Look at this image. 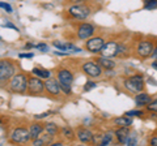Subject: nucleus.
I'll return each instance as SVG.
<instances>
[{
    "instance_id": "obj_38",
    "label": "nucleus",
    "mask_w": 157,
    "mask_h": 146,
    "mask_svg": "<svg viewBox=\"0 0 157 146\" xmlns=\"http://www.w3.org/2000/svg\"><path fill=\"white\" fill-rule=\"evenodd\" d=\"M25 48L26 50H29V48H36V45H33V43H28V45H25Z\"/></svg>"
},
{
    "instance_id": "obj_22",
    "label": "nucleus",
    "mask_w": 157,
    "mask_h": 146,
    "mask_svg": "<svg viewBox=\"0 0 157 146\" xmlns=\"http://www.w3.org/2000/svg\"><path fill=\"white\" fill-rule=\"evenodd\" d=\"M45 130L47 132V134H51L54 137V136L58 134V132H59V126L55 123H47L45 125Z\"/></svg>"
},
{
    "instance_id": "obj_12",
    "label": "nucleus",
    "mask_w": 157,
    "mask_h": 146,
    "mask_svg": "<svg viewBox=\"0 0 157 146\" xmlns=\"http://www.w3.org/2000/svg\"><path fill=\"white\" fill-rule=\"evenodd\" d=\"M45 87L47 89V91L50 93L51 95H59L62 93V89H60V85L59 82L55 80H47L45 82Z\"/></svg>"
},
{
    "instance_id": "obj_20",
    "label": "nucleus",
    "mask_w": 157,
    "mask_h": 146,
    "mask_svg": "<svg viewBox=\"0 0 157 146\" xmlns=\"http://www.w3.org/2000/svg\"><path fill=\"white\" fill-rule=\"evenodd\" d=\"M113 123H114L117 126H130L132 124V118H130V116H119V118H115L114 120H113Z\"/></svg>"
},
{
    "instance_id": "obj_37",
    "label": "nucleus",
    "mask_w": 157,
    "mask_h": 146,
    "mask_svg": "<svg viewBox=\"0 0 157 146\" xmlns=\"http://www.w3.org/2000/svg\"><path fill=\"white\" fill-rule=\"evenodd\" d=\"M70 2L73 4H82V3H85V0H70Z\"/></svg>"
},
{
    "instance_id": "obj_31",
    "label": "nucleus",
    "mask_w": 157,
    "mask_h": 146,
    "mask_svg": "<svg viewBox=\"0 0 157 146\" xmlns=\"http://www.w3.org/2000/svg\"><path fill=\"white\" fill-rule=\"evenodd\" d=\"M36 48L39 51H42V52L48 51V46L46 45V43H38V45H36Z\"/></svg>"
},
{
    "instance_id": "obj_21",
    "label": "nucleus",
    "mask_w": 157,
    "mask_h": 146,
    "mask_svg": "<svg viewBox=\"0 0 157 146\" xmlns=\"http://www.w3.org/2000/svg\"><path fill=\"white\" fill-rule=\"evenodd\" d=\"M33 73L37 77H39V78H50V76H51V72L50 71H47V69H39V68H34Z\"/></svg>"
},
{
    "instance_id": "obj_39",
    "label": "nucleus",
    "mask_w": 157,
    "mask_h": 146,
    "mask_svg": "<svg viewBox=\"0 0 157 146\" xmlns=\"http://www.w3.org/2000/svg\"><path fill=\"white\" fill-rule=\"evenodd\" d=\"M152 68H155V69H157V61L152 63Z\"/></svg>"
},
{
    "instance_id": "obj_13",
    "label": "nucleus",
    "mask_w": 157,
    "mask_h": 146,
    "mask_svg": "<svg viewBox=\"0 0 157 146\" xmlns=\"http://www.w3.org/2000/svg\"><path fill=\"white\" fill-rule=\"evenodd\" d=\"M77 138L78 141H81L82 144H88V142H92V140H93V134L89 129H85V128H80L77 130Z\"/></svg>"
},
{
    "instance_id": "obj_35",
    "label": "nucleus",
    "mask_w": 157,
    "mask_h": 146,
    "mask_svg": "<svg viewBox=\"0 0 157 146\" xmlns=\"http://www.w3.org/2000/svg\"><path fill=\"white\" fill-rule=\"evenodd\" d=\"M151 145H153V146H157V136H155V137H152V140H151V142H149Z\"/></svg>"
},
{
    "instance_id": "obj_36",
    "label": "nucleus",
    "mask_w": 157,
    "mask_h": 146,
    "mask_svg": "<svg viewBox=\"0 0 157 146\" xmlns=\"http://www.w3.org/2000/svg\"><path fill=\"white\" fill-rule=\"evenodd\" d=\"M152 57H153L155 60H157V47L153 48V52H152Z\"/></svg>"
},
{
    "instance_id": "obj_19",
    "label": "nucleus",
    "mask_w": 157,
    "mask_h": 146,
    "mask_svg": "<svg viewBox=\"0 0 157 146\" xmlns=\"http://www.w3.org/2000/svg\"><path fill=\"white\" fill-rule=\"evenodd\" d=\"M45 130V126L41 125V124H32L30 125V129H29V132H30V136H32V140H36L38 138L39 136L42 134V132Z\"/></svg>"
},
{
    "instance_id": "obj_27",
    "label": "nucleus",
    "mask_w": 157,
    "mask_h": 146,
    "mask_svg": "<svg viewBox=\"0 0 157 146\" xmlns=\"http://www.w3.org/2000/svg\"><path fill=\"white\" fill-rule=\"evenodd\" d=\"M143 111H140V110H131V111H127L126 115L127 116H130V118H132V116H143Z\"/></svg>"
},
{
    "instance_id": "obj_17",
    "label": "nucleus",
    "mask_w": 157,
    "mask_h": 146,
    "mask_svg": "<svg viewBox=\"0 0 157 146\" xmlns=\"http://www.w3.org/2000/svg\"><path fill=\"white\" fill-rule=\"evenodd\" d=\"M151 100H152L151 97L148 94H145V93H141V91L135 97V103H136V106H139V107L148 106V103Z\"/></svg>"
},
{
    "instance_id": "obj_24",
    "label": "nucleus",
    "mask_w": 157,
    "mask_h": 146,
    "mask_svg": "<svg viewBox=\"0 0 157 146\" xmlns=\"http://www.w3.org/2000/svg\"><path fill=\"white\" fill-rule=\"evenodd\" d=\"M111 141H113L111 133H106V134H104V137L101 138V145L102 146H107V145L111 144Z\"/></svg>"
},
{
    "instance_id": "obj_14",
    "label": "nucleus",
    "mask_w": 157,
    "mask_h": 146,
    "mask_svg": "<svg viewBox=\"0 0 157 146\" xmlns=\"http://www.w3.org/2000/svg\"><path fill=\"white\" fill-rule=\"evenodd\" d=\"M52 45H54V47H56V48H59V50H62V51H75V52H80L81 51L78 47L73 46L72 43H68V42H59V41L56 42V41H54Z\"/></svg>"
},
{
    "instance_id": "obj_29",
    "label": "nucleus",
    "mask_w": 157,
    "mask_h": 146,
    "mask_svg": "<svg viewBox=\"0 0 157 146\" xmlns=\"http://www.w3.org/2000/svg\"><path fill=\"white\" fill-rule=\"evenodd\" d=\"M59 85H60V89L64 94H71V85L63 84V82H59Z\"/></svg>"
},
{
    "instance_id": "obj_10",
    "label": "nucleus",
    "mask_w": 157,
    "mask_h": 146,
    "mask_svg": "<svg viewBox=\"0 0 157 146\" xmlns=\"http://www.w3.org/2000/svg\"><path fill=\"white\" fill-rule=\"evenodd\" d=\"M43 89H45V84L41 81L38 77H30L28 84V90L30 91V94H41Z\"/></svg>"
},
{
    "instance_id": "obj_5",
    "label": "nucleus",
    "mask_w": 157,
    "mask_h": 146,
    "mask_svg": "<svg viewBox=\"0 0 157 146\" xmlns=\"http://www.w3.org/2000/svg\"><path fill=\"white\" fill-rule=\"evenodd\" d=\"M30 140H32L30 132L25 128H16L11 136V141L12 142H16V144H26L28 141H30Z\"/></svg>"
},
{
    "instance_id": "obj_28",
    "label": "nucleus",
    "mask_w": 157,
    "mask_h": 146,
    "mask_svg": "<svg viewBox=\"0 0 157 146\" xmlns=\"http://www.w3.org/2000/svg\"><path fill=\"white\" fill-rule=\"evenodd\" d=\"M96 86H97L96 82H93V81H88L86 84L84 85V91H85V93H88V91H90L92 89H94Z\"/></svg>"
},
{
    "instance_id": "obj_6",
    "label": "nucleus",
    "mask_w": 157,
    "mask_h": 146,
    "mask_svg": "<svg viewBox=\"0 0 157 146\" xmlns=\"http://www.w3.org/2000/svg\"><path fill=\"white\" fill-rule=\"evenodd\" d=\"M104 45H105L104 38L96 37V38H90V39L85 43V47H86V50L89 51V52H92V53H97V52H101V50H102V47H104Z\"/></svg>"
},
{
    "instance_id": "obj_11",
    "label": "nucleus",
    "mask_w": 157,
    "mask_h": 146,
    "mask_svg": "<svg viewBox=\"0 0 157 146\" xmlns=\"http://www.w3.org/2000/svg\"><path fill=\"white\" fill-rule=\"evenodd\" d=\"M93 34H94V26H93L92 24L84 22L77 29V37L80 38V39H89Z\"/></svg>"
},
{
    "instance_id": "obj_30",
    "label": "nucleus",
    "mask_w": 157,
    "mask_h": 146,
    "mask_svg": "<svg viewBox=\"0 0 157 146\" xmlns=\"http://www.w3.org/2000/svg\"><path fill=\"white\" fill-rule=\"evenodd\" d=\"M0 8H3L4 11L7 12V13H12V11H13L12 7L9 5L8 3H4V2H0Z\"/></svg>"
},
{
    "instance_id": "obj_3",
    "label": "nucleus",
    "mask_w": 157,
    "mask_h": 146,
    "mask_svg": "<svg viewBox=\"0 0 157 146\" xmlns=\"http://www.w3.org/2000/svg\"><path fill=\"white\" fill-rule=\"evenodd\" d=\"M68 13H70L73 18L84 20V18L89 17L90 9H89V7L84 5V3L82 4H73V5H71L70 8H68Z\"/></svg>"
},
{
    "instance_id": "obj_40",
    "label": "nucleus",
    "mask_w": 157,
    "mask_h": 146,
    "mask_svg": "<svg viewBox=\"0 0 157 146\" xmlns=\"http://www.w3.org/2000/svg\"><path fill=\"white\" fill-rule=\"evenodd\" d=\"M62 145H63L62 142H55V144H52L51 146H62Z\"/></svg>"
},
{
    "instance_id": "obj_18",
    "label": "nucleus",
    "mask_w": 157,
    "mask_h": 146,
    "mask_svg": "<svg viewBox=\"0 0 157 146\" xmlns=\"http://www.w3.org/2000/svg\"><path fill=\"white\" fill-rule=\"evenodd\" d=\"M97 63L100 64L102 68H105V69L110 71V69H114L115 67V63L111 60V57H105V56H101L97 59Z\"/></svg>"
},
{
    "instance_id": "obj_26",
    "label": "nucleus",
    "mask_w": 157,
    "mask_h": 146,
    "mask_svg": "<svg viewBox=\"0 0 157 146\" xmlns=\"http://www.w3.org/2000/svg\"><path fill=\"white\" fill-rule=\"evenodd\" d=\"M147 108H148V111H151V112H157V98L151 100L148 106H147Z\"/></svg>"
},
{
    "instance_id": "obj_32",
    "label": "nucleus",
    "mask_w": 157,
    "mask_h": 146,
    "mask_svg": "<svg viewBox=\"0 0 157 146\" xmlns=\"http://www.w3.org/2000/svg\"><path fill=\"white\" fill-rule=\"evenodd\" d=\"M52 114V111H47V112H43V114H39V115H36V119H43V118H46V116L48 115H51Z\"/></svg>"
},
{
    "instance_id": "obj_4",
    "label": "nucleus",
    "mask_w": 157,
    "mask_h": 146,
    "mask_svg": "<svg viewBox=\"0 0 157 146\" xmlns=\"http://www.w3.org/2000/svg\"><path fill=\"white\" fill-rule=\"evenodd\" d=\"M16 68L9 60H0V81L6 82L14 76Z\"/></svg>"
},
{
    "instance_id": "obj_41",
    "label": "nucleus",
    "mask_w": 157,
    "mask_h": 146,
    "mask_svg": "<svg viewBox=\"0 0 157 146\" xmlns=\"http://www.w3.org/2000/svg\"><path fill=\"white\" fill-rule=\"evenodd\" d=\"M0 123H2V119H0Z\"/></svg>"
},
{
    "instance_id": "obj_2",
    "label": "nucleus",
    "mask_w": 157,
    "mask_h": 146,
    "mask_svg": "<svg viewBox=\"0 0 157 146\" xmlns=\"http://www.w3.org/2000/svg\"><path fill=\"white\" fill-rule=\"evenodd\" d=\"M124 86H126L127 90L131 91V93H140V91H143V89H144L143 76L135 75V76L130 77V78H127L124 81Z\"/></svg>"
},
{
    "instance_id": "obj_9",
    "label": "nucleus",
    "mask_w": 157,
    "mask_h": 146,
    "mask_svg": "<svg viewBox=\"0 0 157 146\" xmlns=\"http://www.w3.org/2000/svg\"><path fill=\"white\" fill-rule=\"evenodd\" d=\"M82 72L89 77H100L102 73V69H101L100 64H96V63H93V61H88L82 65Z\"/></svg>"
},
{
    "instance_id": "obj_1",
    "label": "nucleus",
    "mask_w": 157,
    "mask_h": 146,
    "mask_svg": "<svg viewBox=\"0 0 157 146\" xmlns=\"http://www.w3.org/2000/svg\"><path fill=\"white\" fill-rule=\"evenodd\" d=\"M28 84H29V78H26L25 75H14L11 82H9V86H11V90L13 93H25L28 89Z\"/></svg>"
},
{
    "instance_id": "obj_23",
    "label": "nucleus",
    "mask_w": 157,
    "mask_h": 146,
    "mask_svg": "<svg viewBox=\"0 0 157 146\" xmlns=\"http://www.w3.org/2000/svg\"><path fill=\"white\" fill-rule=\"evenodd\" d=\"M143 3H144V9H147V11L157 9V0H143Z\"/></svg>"
},
{
    "instance_id": "obj_33",
    "label": "nucleus",
    "mask_w": 157,
    "mask_h": 146,
    "mask_svg": "<svg viewBox=\"0 0 157 146\" xmlns=\"http://www.w3.org/2000/svg\"><path fill=\"white\" fill-rule=\"evenodd\" d=\"M3 26H4V27H11V29H13V30L18 31V27H17V26H14V25H12V24H9V22H7V24H3Z\"/></svg>"
},
{
    "instance_id": "obj_8",
    "label": "nucleus",
    "mask_w": 157,
    "mask_h": 146,
    "mask_svg": "<svg viewBox=\"0 0 157 146\" xmlns=\"http://www.w3.org/2000/svg\"><path fill=\"white\" fill-rule=\"evenodd\" d=\"M101 55L105 57H114L119 55V45L115 42H107L101 50Z\"/></svg>"
},
{
    "instance_id": "obj_25",
    "label": "nucleus",
    "mask_w": 157,
    "mask_h": 146,
    "mask_svg": "<svg viewBox=\"0 0 157 146\" xmlns=\"http://www.w3.org/2000/svg\"><path fill=\"white\" fill-rule=\"evenodd\" d=\"M62 134L64 136V138H67V140H73V137H75V136H73V132H72V129L71 128H63L62 129Z\"/></svg>"
},
{
    "instance_id": "obj_7",
    "label": "nucleus",
    "mask_w": 157,
    "mask_h": 146,
    "mask_svg": "<svg viewBox=\"0 0 157 146\" xmlns=\"http://www.w3.org/2000/svg\"><path fill=\"white\" fill-rule=\"evenodd\" d=\"M153 43L149 42V41H141L139 42V45H137V55H139L140 57H143V59H145V57H148L152 55V52H153Z\"/></svg>"
},
{
    "instance_id": "obj_34",
    "label": "nucleus",
    "mask_w": 157,
    "mask_h": 146,
    "mask_svg": "<svg viewBox=\"0 0 157 146\" xmlns=\"http://www.w3.org/2000/svg\"><path fill=\"white\" fill-rule=\"evenodd\" d=\"M18 56H20V57H28V59H32V57H33V53H20Z\"/></svg>"
},
{
    "instance_id": "obj_15",
    "label": "nucleus",
    "mask_w": 157,
    "mask_h": 146,
    "mask_svg": "<svg viewBox=\"0 0 157 146\" xmlns=\"http://www.w3.org/2000/svg\"><path fill=\"white\" fill-rule=\"evenodd\" d=\"M58 80H59V82L71 85V82L73 81V76L68 69H60L58 73Z\"/></svg>"
},
{
    "instance_id": "obj_16",
    "label": "nucleus",
    "mask_w": 157,
    "mask_h": 146,
    "mask_svg": "<svg viewBox=\"0 0 157 146\" xmlns=\"http://www.w3.org/2000/svg\"><path fill=\"white\" fill-rule=\"evenodd\" d=\"M115 136L118 141H119L121 144H124L127 137L130 136V130H128V126H119L117 130H115Z\"/></svg>"
}]
</instances>
